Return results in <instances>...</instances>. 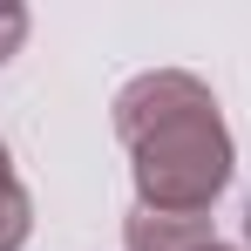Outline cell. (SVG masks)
Returning a JSON list of instances; mask_svg holds the SVG:
<instances>
[{"label":"cell","mask_w":251,"mask_h":251,"mask_svg":"<svg viewBox=\"0 0 251 251\" xmlns=\"http://www.w3.org/2000/svg\"><path fill=\"white\" fill-rule=\"evenodd\" d=\"M116 136L129 143L136 204L163 217H204L231 183V136L217 95L183 68H150L116 95Z\"/></svg>","instance_id":"1"},{"label":"cell","mask_w":251,"mask_h":251,"mask_svg":"<svg viewBox=\"0 0 251 251\" xmlns=\"http://www.w3.org/2000/svg\"><path fill=\"white\" fill-rule=\"evenodd\" d=\"M123 245L129 251H204L210 245V217H163V210H129L123 224Z\"/></svg>","instance_id":"2"},{"label":"cell","mask_w":251,"mask_h":251,"mask_svg":"<svg viewBox=\"0 0 251 251\" xmlns=\"http://www.w3.org/2000/svg\"><path fill=\"white\" fill-rule=\"evenodd\" d=\"M27 231H34V204H27L21 176H14V163H7V143H0V251H21Z\"/></svg>","instance_id":"3"},{"label":"cell","mask_w":251,"mask_h":251,"mask_svg":"<svg viewBox=\"0 0 251 251\" xmlns=\"http://www.w3.org/2000/svg\"><path fill=\"white\" fill-rule=\"evenodd\" d=\"M27 41V7H14V0H0V61L14 54V48Z\"/></svg>","instance_id":"4"},{"label":"cell","mask_w":251,"mask_h":251,"mask_svg":"<svg viewBox=\"0 0 251 251\" xmlns=\"http://www.w3.org/2000/svg\"><path fill=\"white\" fill-rule=\"evenodd\" d=\"M204 251H238V245H217V238H210V245H204Z\"/></svg>","instance_id":"5"},{"label":"cell","mask_w":251,"mask_h":251,"mask_svg":"<svg viewBox=\"0 0 251 251\" xmlns=\"http://www.w3.org/2000/svg\"><path fill=\"white\" fill-rule=\"evenodd\" d=\"M245 238H251V204H245Z\"/></svg>","instance_id":"6"}]
</instances>
